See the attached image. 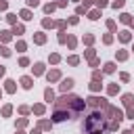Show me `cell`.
<instances>
[{"instance_id":"21","label":"cell","mask_w":134,"mask_h":134,"mask_svg":"<svg viewBox=\"0 0 134 134\" xmlns=\"http://www.w3.org/2000/svg\"><path fill=\"white\" fill-rule=\"evenodd\" d=\"M40 0H27V6H38Z\"/></svg>"},{"instance_id":"28","label":"cell","mask_w":134,"mask_h":134,"mask_svg":"<svg viewBox=\"0 0 134 134\" xmlns=\"http://www.w3.org/2000/svg\"><path fill=\"white\" fill-rule=\"evenodd\" d=\"M31 134H40V130H34V132H31Z\"/></svg>"},{"instance_id":"5","label":"cell","mask_w":134,"mask_h":134,"mask_svg":"<svg viewBox=\"0 0 134 134\" xmlns=\"http://www.w3.org/2000/svg\"><path fill=\"white\" fill-rule=\"evenodd\" d=\"M132 103H134V94H124V105L130 107Z\"/></svg>"},{"instance_id":"27","label":"cell","mask_w":134,"mask_h":134,"mask_svg":"<svg viewBox=\"0 0 134 134\" xmlns=\"http://www.w3.org/2000/svg\"><path fill=\"white\" fill-rule=\"evenodd\" d=\"M0 75H4V67H0Z\"/></svg>"},{"instance_id":"11","label":"cell","mask_w":134,"mask_h":134,"mask_svg":"<svg viewBox=\"0 0 134 134\" xmlns=\"http://www.w3.org/2000/svg\"><path fill=\"white\" fill-rule=\"evenodd\" d=\"M119 40H121V42H128V40H130V34H128V31H121V34H119Z\"/></svg>"},{"instance_id":"25","label":"cell","mask_w":134,"mask_h":134,"mask_svg":"<svg viewBox=\"0 0 134 134\" xmlns=\"http://www.w3.org/2000/svg\"><path fill=\"white\" fill-rule=\"evenodd\" d=\"M69 63L71 65H77V57H69Z\"/></svg>"},{"instance_id":"16","label":"cell","mask_w":134,"mask_h":134,"mask_svg":"<svg viewBox=\"0 0 134 134\" xmlns=\"http://www.w3.org/2000/svg\"><path fill=\"white\" fill-rule=\"evenodd\" d=\"M117 90H119V86H117V84H113V86H109V94H115Z\"/></svg>"},{"instance_id":"1","label":"cell","mask_w":134,"mask_h":134,"mask_svg":"<svg viewBox=\"0 0 134 134\" xmlns=\"http://www.w3.org/2000/svg\"><path fill=\"white\" fill-rule=\"evenodd\" d=\"M105 115L103 113H90L88 117H86V121H84V130H86V134H103V130H105Z\"/></svg>"},{"instance_id":"17","label":"cell","mask_w":134,"mask_h":134,"mask_svg":"<svg viewBox=\"0 0 134 134\" xmlns=\"http://www.w3.org/2000/svg\"><path fill=\"white\" fill-rule=\"evenodd\" d=\"M34 111H36L38 115H42V113H44V107H42V105H36V107H34Z\"/></svg>"},{"instance_id":"14","label":"cell","mask_w":134,"mask_h":134,"mask_svg":"<svg viewBox=\"0 0 134 134\" xmlns=\"http://www.w3.org/2000/svg\"><path fill=\"white\" fill-rule=\"evenodd\" d=\"M44 40H46V38H44V34H36V42H38V44H42Z\"/></svg>"},{"instance_id":"26","label":"cell","mask_w":134,"mask_h":134,"mask_svg":"<svg viewBox=\"0 0 134 134\" xmlns=\"http://www.w3.org/2000/svg\"><path fill=\"white\" fill-rule=\"evenodd\" d=\"M96 4L98 6H107V0H96Z\"/></svg>"},{"instance_id":"10","label":"cell","mask_w":134,"mask_h":134,"mask_svg":"<svg viewBox=\"0 0 134 134\" xmlns=\"http://www.w3.org/2000/svg\"><path fill=\"white\" fill-rule=\"evenodd\" d=\"M6 90L8 92H15V82L13 80H6Z\"/></svg>"},{"instance_id":"15","label":"cell","mask_w":134,"mask_h":134,"mask_svg":"<svg viewBox=\"0 0 134 134\" xmlns=\"http://www.w3.org/2000/svg\"><path fill=\"white\" fill-rule=\"evenodd\" d=\"M90 90H100V84H98V82H94V80H92V84H90Z\"/></svg>"},{"instance_id":"18","label":"cell","mask_w":134,"mask_h":134,"mask_svg":"<svg viewBox=\"0 0 134 134\" xmlns=\"http://www.w3.org/2000/svg\"><path fill=\"white\" fill-rule=\"evenodd\" d=\"M52 10H54V4H46L44 6V13H52Z\"/></svg>"},{"instance_id":"8","label":"cell","mask_w":134,"mask_h":134,"mask_svg":"<svg viewBox=\"0 0 134 134\" xmlns=\"http://www.w3.org/2000/svg\"><path fill=\"white\" fill-rule=\"evenodd\" d=\"M44 96H46V100H48V103H52V100H54V92H52L50 88H48V90L44 92Z\"/></svg>"},{"instance_id":"19","label":"cell","mask_w":134,"mask_h":134,"mask_svg":"<svg viewBox=\"0 0 134 134\" xmlns=\"http://www.w3.org/2000/svg\"><path fill=\"white\" fill-rule=\"evenodd\" d=\"M13 31H15V34H23V25H15Z\"/></svg>"},{"instance_id":"13","label":"cell","mask_w":134,"mask_h":134,"mask_svg":"<svg viewBox=\"0 0 134 134\" xmlns=\"http://www.w3.org/2000/svg\"><path fill=\"white\" fill-rule=\"evenodd\" d=\"M21 17L27 21V19H31V13H29V10H21Z\"/></svg>"},{"instance_id":"29","label":"cell","mask_w":134,"mask_h":134,"mask_svg":"<svg viewBox=\"0 0 134 134\" xmlns=\"http://www.w3.org/2000/svg\"><path fill=\"white\" fill-rule=\"evenodd\" d=\"M124 134H132V132H130V130H126V132H124Z\"/></svg>"},{"instance_id":"3","label":"cell","mask_w":134,"mask_h":134,"mask_svg":"<svg viewBox=\"0 0 134 134\" xmlns=\"http://www.w3.org/2000/svg\"><path fill=\"white\" fill-rule=\"evenodd\" d=\"M88 105H90V107H98V105H100L103 109L107 107V103H105V98H98V96H90V98H88Z\"/></svg>"},{"instance_id":"9","label":"cell","mask_w":134,"mask_h":134,"mask_svg":"<svg viewBox=\"0 0 134 134\" xmlns=\"http://www.w3.org/2000/svg\"><path fill=\"white\" fill-rule=\"evenodd\" d=\"M113 71H115V65L113 63H107L105 65V73H113Z\"/></svg>"},{"instance_id":"23","label":"cell","mask_w":134,"mask_h":134,"mask_svg":"<svg viewBox=\"0 0 134 134\" xmlns=\"http://www.w3.org/2000/svg\"><path fill=\"white\" fill-rule=\"evenodd\" d=\"M113 6H115V8H117V6H124V0H115V2H113Z\"/></svg>"},{"instance_id":"12","label":"cell","mask_w":134,"mask_h":134,"mask_svg":"<svg viewBox=\"0 0 134 134\" xmlns=\"http://www.w3.org/2000/svg\"><path fill=\"white\" fill-rule=\"evenodd\" d=\"M48 80H59V71H57V69L50 71V73H48Z\"/></svg>"},{"instance_id":"2","label":"cell","mask_w":134,"mask_h":134,"mask_svg":"<svg viewBox=\"0 0 134 134\" xmlns=\"http://www.w3.org/2000/svg\"><path fill=\"white\" fill-rule=\"evenodd\" d=\"M69 117H71V111H61V109H57L54 115H52L54 121H65V119H69Z\"/></svg>"},{"instance_id":"7","label":"cell","mask_w":134,"mask_h":134,"mask_svg":"<svg viewBox=\"0 0 134 134\" xmlns=\"http://www.w3.org/2000/svg\"><path fill=\"white\" fill-rule=\"evenodd\" d=\"M42 71H44V65H42V63H36V65H34V73H36V75H40Z\"/></svg>"},{"instance_id":"30","label":"cell","mask_w":134,"mask_h":134,"mask_svg":"<svg viewBox=\"0 0 134 134\" xmlns=\"http://www.w3.org/2000/svg\"><path fill=\"white\" fill-rule=\"evenodd\" d=\"M17 134H23V132H17Z\"/></svg>"},{"instance_id":"4","label":"cell","mask_w":134,"mask_h":134,"mask_svg":"<svg viewBox=\"0 0 134 134\" xmlns=\"http://www.w3.org/2000/svg\"><path fill=\"white\" fill-rule=\"evenodd\" d=\"M71 86H73V80H71V77H67V80H63L61 90H63V92H65V90H71Z\"/></svg>"},{"instance_id":"20","label":"cell","mask_w":134,"mask_h":134,"mask_svg":"<svg viewBox=\"0 0 134 134\" xmlns=\"http://www.w3.org/2000/svg\"><path fill=\"white\" fill-rule=\"evenodd\" d=\"M10 111H13V109H10V105H6V107L2 109V115H10Z\"/></svg>"},{"instance_id":"24","label":"cell","mask_w":134,"mask_h":134,"mask_svg":"<svg viewBox=\"0 0 134 134\" xmlns=\"http://www.w3.org/2000/svg\"><path fill=\"white\" fill-rule=\"evenodd\" d=\"M0 52H2L4 57H8V54H10V50H8V48H0Z\"/></svg>"},{"instance_id":"31","label":"cell","mask_w":134,"mask_h":134,"mask_svg":"<svg viewBox=\"0 0 134 134\" xmlns=\"http://www.w3.org/2000/svg\"><path fill=\"white\" fill-rule=\"evenodd\" d=\"M0 96H2V92H0Z\"/></svg>"},{"instance_id":"22","label":"cell","mask_w":134,"mask_h":134,"mask_svg":"<svg viewBox=\"0 0 134 134\" xmlns=\"http://www.w3.org/2000/svg\"><path fill=\"white\" fill-rule=\"evenodd\" d=\"M121 21H124V23H130V15L124 13V15H121Z\"/></svg>"},{"instance_id":"6","label":"cell","mask_w":134,"mask_h":134,"mask_svg":"<svg viewBox=\"0 0 134 134\" xmlns=\"http://www.w3.org/2000/svg\"><path fill=\"white\" fill-rule=\"evenodd\" d=\"M31 84H34L31 77H21V86H23V88H31Z\"/></svg>"}]
</instances>
